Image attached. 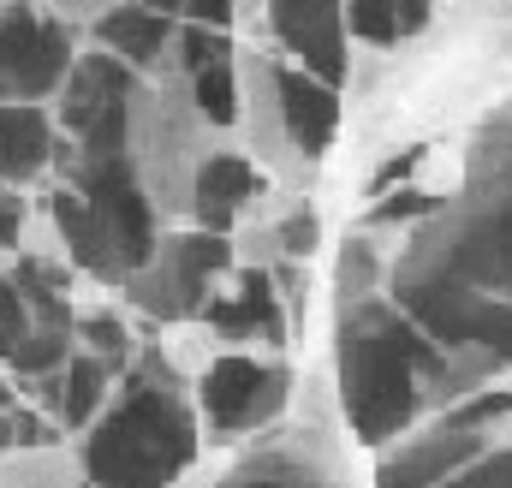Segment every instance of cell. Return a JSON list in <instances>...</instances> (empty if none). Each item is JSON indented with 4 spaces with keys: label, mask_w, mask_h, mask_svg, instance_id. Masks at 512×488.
Listing matches in <instances>:
<instances>
[{
    "label": "cell",
    "mask_w": 512,
    "mask_h": 488,
    "mask_svg": "<svg viewBox=\"0 0 512 488\" xmlns=\"http://www.w3.org/2000/svg\"><path fill=\"white\" fill-rule=\"evenodd\" d=\"M387 298L435 346L512 352V102L471 137L435 215L399 239Z\"/></svg>",
    "instance_id": "1"
},
{
    "label": "cell",
    "mask_w": 512,
    "mask_h": 488,
    "mask_svg": "<svg viewBox=\"0 0 512 488\" xmlns=\"http://www.w3.org/2000/svg\"><path fill=\"white\" fill-rule=\"evenodd\" d=\"M203 453V411L197 393L155 340L120 375L114 405L78 435L84 483L90 488H179Z\"/></svg>",
    "instance_id": "2"
},
{
    "label": "cell",
    "mask_w": 512,
    "mask_h": 488,
    "mask_svg": "<svg viewBox=\"0 0 512 488\" xmlns=\"http://www.w3.org/2000/svg\"><path fill=\"white\" fill-rule=\"evenodd\" d=\"M435 358V340L393 304L370 298L340 310L334 322V387L352 435L382 453L405 429L423 423V364Z\"/></svg>",
    "instance_id": "3"
},
{
    "label": "cell",
    "mask_w": 512,
    "mask_h": 488,
    "mask_svg": "<svg viewBox=\"0 0 512 488\" xmlns=\"http://www.w3.org/2000/svg\"><path fill=\"white\" fill-rule=\"evenodd\" d=\"M221 137L227 131L197 108L185 72L137 78L126 108V155L137 167V185L149 191V203L167 227H191V191Z\"/></svg>",
    "instance_id": "4"
},
{
    "label": "cell",
    "mask_w": 512,
    "mask_h": 488,
    "mask_svg": "<svg viewBox=\"0 0 512 488\" xmlns=\"http://www.w3.org/2000/svg\"><path fill=\"white\" fill-rule=\"evenodd\" d=\"M501 447H512V387H489L387 441L376 453V488H441Z\"/></svg>",
    "instance_id": "5"
},
{
    "label": "cell",
    "mask_w": 512,
    "mask_h": 488,
    "mask_svg": "<svg viewBox=\"0 0 512 488\" xmlns=\"http://www.w3.org/2000/svg\"><path fill=\"white\" fill-rule=\"evenodd\" d=\"M239 268L233 239L227 233H203V227H167L161 244L149 250L143 268H131V280L120 286L126 304L149 322H203L215 286Z\"/></svg>",
    "instance_id": "6"
},
{
    "label": "cell",
    "mask_w": 512,
    "mask_h": 488,
    "mask_svg": "<svg viewBox=\"0 0 512 488\" xmlns=\"http://www.w3.org/2000/svg\"><path fill=\"white\" fill-rule=\"evenodd\" d=\"M66 18H54L42 0L0 6V102H48L66 90L84 42Z\"/></svg>",
    "instance_id": "7"
},
{
    "label": "cell",
    "mask_w": 512,
    "mask_h": 488,
    "mask_svg": "<svg viewBox=\"0 0 512 488\" xmlns=\"http://www.w3.org/2000/svg\"><path fill=\"white\" fill-rule=\"evenodd\" d=\"M286 399H292V369L239 352V346H221V358L197 381V411L221 441H251L262 429H274Z\"/></svg>",
    "instance_id": "8"
},
{
    "label": "cell",
    "mask_w": 512,
    "mask_h": 488,
    "mask_svg": "<svg viewBox=\"0 0 512 488\" xmlns=\"http://www.w3.org/2000/svg\"><path fill=\"white\" fill-rule=\"evenodd\" d=\"M280 54L256 48V42H239V120H233V137L262 161V173L274 185H292V191H310L316 185V161L298 155L292 131H286V102H280Z\"/></svg>",
    "instance_id": "9"
},
{
    "label": "cell",
    "mask_w": 512,
    "mask_h": 488,
    "mask_svg": "<svg viewBox=\"0 0 512 488\" xmlns=\"http://www.w3.org/2000/svg\"><path fill=\"white\" fill-rule=\"evenodd\" d=\"M268 36H274L280 60H292L328 84H346V72H352L346 0H268Z\"/></svg>",
    "instance_id": "10"
},
{
    "label": "cell",
    "mask_w": 512,
    "mask_h": 488,
    "mask_svg": "<svg viewBox=\"0 0 512 488\" xmlns=\"http://www.w3.org/2000/svg\"><path fill=\"white\" fill-rule=\"evenodd\" d=\"M268 185H274V179L262 173V161H256L251 149L227 131V137L209 149L203 173H197V191H191V227H203V233H227V239H233V227L245 221V209H251Z\"/></svg>",
    "instance_id": "11"
},
{
    "label": "cell",
    "mask_w": 512,
    "mask_h": 488,
    "mask_svg": "<svg viewBox=\"0 0 512 488\" xmlns=\"http://www.w3.org/2000/svg\"><path fill=\"white\" fill-rule=\"evenodd\" d=\"M203 322H209V334H215L221 346H239V352H251V346H280V340H286V304H280V292H274V274H262V268H233V274L215 286Z\"/></svg>",
    "instance_id": "12"
},
{
    "label": "cell",
    "mask_w": 512,
    "mask_h": 488,
    "mask_svg": "<svg viewBox=\"0 0 512 488\" xmlns=\"http://www.w3.org/2000/svg\"><path fill=\"white\" fill-rule=\"evenodd\" d=\"M137 78H143V72H131L126 60H114L108 48L84 42V54H78V66H72L66 90L54 96V120H60V131H66V137H84L90 125L126 114Z\"/></svg>",
    "instance_id": "13"
},
{
    "label": "cell",
    "mask_w": 512,
    "mask_h": 488,
    "mask_svg": "<svg viewBox=\"0 0 512 488\" xmlns=\"http://www.w3.org/2000/svg\"><path fill=\"white\" fill-rule=\"evenodd\" d=\"M114 393H120V369L102 364V358H90V352H72L66 369H54L48 381H30V387H24V399L42 405L60 435H84V429L114 405Z\"/></svg>",
    "instance_id": "14"
},
{
    "label": "cell",
    "mask_w": 512,
    "mask_h": 488,
    "mask_svg": "<svg viewBox=\"0 0 512 488\" xmlns=\"http://www.w3.org/2000/svg\"><path fill=\"white\" fill-rule=\"evenodd\" d=\"M60 120L48 102H0V179L36 191L42 179H54L60 161Z\"/></svg>",
    "instance_id": "15"
},
{
    "label": "cell",
    "mask_w": 512,
    "mask_h": 488,
    "mask_svg": "<svg viewBox=\"0 0 512 488\" xmlns=\"http://www.w3.org/2000/svg\"><path fill=\"white\" fill-rule=\"evenodd\" d=\"M90 42L96 48H108L114 60H126L131 72H173V48H179V18H167V12H155V6H143V0H126V6H114L96 30H90Z\"/></svg>",
    "instance_id": "16"
},
{
    "label": "cell",
    "mask_w": 512,
    "mask_h": 488,
    "mask_svg": "<svg viewBox=\"0 0 512 488\" xmlns=\"http://www.w3.org/2000/svg\"><path fill=\"white\" fill-rule=\"evenodd\" d=\"M512 375V352L495 346H435V358L423 364V417L453 411L489 387H501Z\"/></svg>",
    "instance_id": "17"
},
{
    "label": "cell",
    "mask_w": 512,
    "mask_h": 488,
    "mask_svg": "<svg viewBox=\"0 0 512 488\" xmlns=\"http://www.w3.org/2000/svg\"><path fill=\"white\" fill-rule=\"evenodd\" d=\"M280 102H286V131L298 143L304 161H322L334 131H340V84L304 72V66H280Z\"/></svg>",
    "instance_id": "18"
},
{
    "label": "cell",
    "mask_w": 512,
    "mask_h": 488,
    "mask_svg": "<svg viewBox=\"0 0 512 488\" xmlns=\"http://www.w3.org/2000/svg\"><path fill=\"white\" fill-rule=\"evenodd\" d=\"M0 488H90L78 441H36L0 453Z\"/></svg>",
    "instance_id": "19"
},
{
    "label": "cell",
    "mask_w": 512,
    "mask_h": 488,
    "mask_svg": "<svg viewBox=\"0 0 512 488\" xmlns=\"http://www.w3.org/2000/svg\"><path fill=\"white\" fill-rule=\"evenodd\" d=\"M387 274H393V250H387L370 227H364V233H352V239L340 244V262H334V292H340V310L382 298V292H387Z\"/></svg>",
    "instance_id": "20"
},
{
    "label": "cell",
    "mask_w": 512,
    "mask_h": 488,
    "mask_svg": "<svg viewBox=\"0 0 512 488\" xmlns=\"http://www.w3.org/2000/svg\"><path fill=\"white\" fill-rule=\"evenodd\" d=\"M429 0H346V24L364 48H399L429 24Z\"/></svg>",
    "instance_id": "21"
},
{
    "label": "cell",
    "mask_w": 512,
    "mask_h": 488,
    "mask_svg": "<svg viewBox=\"0 0 512 488\" xmlns=\"http://www.w3.org/2000/svg\"><path fill=\"white\" fill-rule=\"evenodd\" d=\"M78 352H90L126 375L131 358L143 352V340L126 328V316H114V304H78Z\"/></svg>",
    "instance_id": "22"
},
{
    "label": "cell",
    "mask_w": 512,
    "mask_h": 488,
    "mask_svg": "<svg viewBox=\"0 0 512 488\" xmlns=\"http://www.w3.org/2000/svg\"><path fill=\"white\" fill-rule=\"evenodd\" d=\"M179 24H215V30H239V6L233 0H143Z\"/></svg>",
    "instance_id": "23"
},
{
    "label": "cell",
    "mask_w": 512,
    "mask_h": 488,
    "mask_svg": "<svg viewBox=\"0 0 512 488\" xmlns=\"http://www.w3.org/2000/svg\"><path fill=\"white\" fill-rule=\"evenodd\" d=\"M30 215H36V203L24 197V185L0 179V256H6V250H18L24 227H30Z\"/></svg>",
    "instance_id": "24"
},
{
    "label": "cell",
    "mask_w": 512,
    "mask_h": 488,
    "mask_svg": "<svg viewBox=\"0 0 512 488\" xmlns=\"http://www.w3.org/2000/svg\"><path fill=\"white\" fill-rule=\"evenodd\" d=\"M441 488H512V447H501V453H489V459H477L471 471L447 477Z\"/></svg>",
    "instance_id": "25"
},
{
    "label": "cell",
    "mask_w": 512,
    "mask_h": 488,
    "mask_svg": "<svg viewBox=\"0 0 512 488\" xmlns=\"http://www.w3.org/2000/svg\"><path fill=\"white\" fill-rule=\"evenodd\" d=\"M42 6H48L54 18H66L72 30H84V36H90V30H96L114 6H126V0H42Z\"/></svg>",
    "instance_id": "26"
},
{
    "label": "cell",
    "mask_w": 512,
    "mask_h": 488,
    "mask_svg": "<svg viewBox=\"0 0 512 488\" xmlns=\"http://www.w3.org/2000/svg\"><path fill=\"white\" fill-rule=\"evenodd\" d=\"M0 6H18V0H0Z\"/></svg>",
    "instance_id": "27"
},
{
    "label": "cell",
    "mask_w": 512,
    "mask_h": 488,
    "mask_svg": "<svg viewBox=\"0 0 512 488\" xmlns=\"http://www.w3.org/2000/svg\"><path fill=\"white\" fill-rule=\"evenodd\" d=\"M215 477H221V471H215Z\"/></svg>",
    "instance_id": "28"
}]
</instances>
